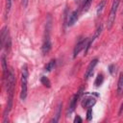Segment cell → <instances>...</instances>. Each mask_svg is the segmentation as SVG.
Returning a JSON list of instances; mask_svg holds the SVG:
<instances>
[{
  "label": "cell",
  "mask_w": 123,
  "mask_h": 123,
  "mask_svg": "<svg viewBox=\"0 0 123 123\" xmlns=\"http://www.w3.org/2000/svg\"><path fill=\"white\" fill-rule=\"evenodd\" d=\"M27 84H28V69L27 65H24L22 67L21 71V82H20V99L24 100L27 96Z\"/></svg>",
  "instance_id": "3957f363"
},
{
  "label": "cell",
  "mask_w": 123,
  "mask_h": 123,
  "mask_svg": "<svg viewBox=\"0 0 123 123\" xmlns=\"http://www.w3.org/2000/svg\"><path fill=\"white\" fill-rule=\"evenodd\" d=\"M122 111H123V102H122V104H121V106H120V110H119V114H121Z\"/></svg>",
  "instance_id": "603a6c76"
},
{
  "label": "cell",
  "mask_w": 123,
  "mask_h": 123,
  "mask_svg": "<svg viewBox=\"0 0 123 123\" xmlns=\"http://www.w3.org/2000/svg\"><path fill=\"white\" fill-rule=\"evenodd\" d=\"M51 28H52V23H51V17L48 16V19L46 21V26H45V34H44V39H43V44L41 47V51L43 55H46L50 52L52 48V42L50 38V34H51Z\"/></svg>",
  "instance_id": "6da1fadb"
},
{
  "label": "cell",
  "mask_w": 123,
  "mask_h": 123,
  "mask_svg": "<svg viewBox=\"0 0 123 123\" xmlns=\"http://www.w3.org/2000/svg\"><path fill=\"white\" fill-rule=\"evenodd\" d=\"M40 82H41V84H42L44 86H46V87H51V82H50V80H49L46 76H41Z\"/></svg>",
  "instance_id": "ac0fdd59"
},
{
  "label": "cell",
  "mask_w": 123,
  "mask_h": 123,
  "mask_svg": "<svg viewBox=\"0 0 123 123\" xmlns=\"http://www.w3.org/2000/svg\"><path fill=\"white\" fill-rule=\"evenodd\" d=\"M12 0H6L5 2V11H4V15H5V18H7L10 11H11V8H12Z\"/></svg>",
  "instance_id": "9a60e30c"
},
{
  "label": "cell",
  "mask_w": 123,
  "mask_h": 123,
  "mask_svg": "<svg viewBox=\"0 0 123 123\" xmlns=\"http://www.w3.org/2000/svg\"><path fill=\"white\" fill-rule=\"evenodd\" d=\"M10 40L11 39H10V36H9V30L5 26L2 28V31H1V46H2V48H4L6 43Z\"/></svg>",
  "instance_id": "9c48e42d"
},
{
  "label": "cell",
  "mask_w": 123,
  "mask_h": 123,
  "mask_svg": "<svg viewBox=\"0 0 123 123\" xmlns=\"http://www.w3.org/2000/svg\"><path fill=\"white\" fill-rule=\"evenodd\" d=\"M28 2H29V0H21L22 6H23L24 8H26V7H27V5H28Z\"/></svg>",
  "instance_id": "7402d4cb"
},
{
  "label": "cell",
  "mask_w": 123,
  "mask_h": 123,
  "mask_svg": "<svg viewBox=\"0 0 123 123\" xmlns=\"http://www.w3.org/2000/svg\"><path fill=\"white\" fill-rule=\"evenodd\" d=\"M119 2H120V0H113V2H112V5H111V11H110V14H109L108 20H107L108 30H111L112 25H113V22H114L115 16H116V12H117V9H118V6H119Z\"/></svg>",
  "instance_id": "277c9868"
},
{
  "label": "cell",
  "mask_w": 123,
  "mask_h": 123,
  "mask_svg": "<svg viewBox=\"0 0 123 123\" xmlns=\"http://www.w3.org/2000/svg\"><path fill=\"white\" fill-rule=\"evenodd\" d=\"M88 40H89V38H83V39H80L77 42V44L74 47V51H73V57L74 58H76L83 49L86 48L87 43H88Z\"/></svg>",
  "instance_id": "8992f818"
},
{
  "label": "cell",
  "mask_w": 123,
  "mask_h": 123,
  "mask_svg": "<svg viewBox=\"0 0 123 123\" xmlns=\"http://www.w3.org/2000/svg\"><path fill=\"white\" fill-rule=\"evenodd\" d=\"M78 15H79L78 11H73V12L69 14V16H68L67 25H68V26H72V25H74V23L78 20Z\"/></svg>",
  "instance_id": "8fae6325"
},
{
  "label": "cell",
  "mask_w": 123,
  "mask_h": 123,
  "mask_svg": "<svg viewBox=\"0 0 123 123\" xmlns=\"http://www.w3.org/2000/svg\"><path fill=\"white\" fill-rule=\"evenodd\" d=\"M14 86H15V76H14L13 70L12 68H10L9 72H8L7 79H6V88H7L8 98H12L13 97Z\"/></svg>",
  "instance_id": "7a4b0ae2"
},
{
  "label": "cell",
  "mask_w": 123,
  "mask_h": 123,
  "mask_svg": "<svg viewBox=\"0 0 123 123\" xmlns=\"http://www.w3.org/2000/svg\"><path fill=\"white\" fill-rule=\"evenodd\" d=\"M62 103H60V104L57 106L56 113H55V115H54L53 119H51V121H50V122H54V123H56V122H58V121H59L60 116H61V113H62Z\"/></svg>",
  "instance_id": "7c38bea8"
},
{
  "label": "cell",
  "mask_w": 123,
  "mask_h": 123,
  "mask_svg": "<svg viewBox=\"0 0 123 123\" xmlns=\"http://www.w3.org/2000/svg\"><path fill=\"white\" fill-rule=\"evenodd\" d=\"M82 118L79 115H76V117L74 118V123H82Z\"/></svg>",
  "instance_id": "44dd1931"
},
{
  "label": "cell",
  "mask_w": 123,
  "mask_h": 123,
  "mask_svg": "<svg viewBox=\"0 0 123 123\" xmlns=\"http://www.w3.org/2000/svg\"><path fill=\"white\" fill-rule=\"evenodd\" d=\"M97 63H98V60H97V59H94V60H92V61L89 62V64L87 65V67H86V71H85V74H84V79H85V80H87V79L92 75L93 70H94L95 66L97 65Z\"/></svg>",
  "instance_id": "52a82bcc"
},
{
  "label": "cell",
  "mask_w": 123,
  "mask_h": 123,
  "mask_svg": "<svg viewBox=\"0 0 123 123\" xmlns=\"http://www.w3.org/2000/svg\"><path fill=\"white\" fill-rule=\"evenodd\" d=\"M95 103H96V99H95L94 97H92V96H86V97L82 100L81 105H82V107H83L84 109H89V108H91L92 106H94Z\"/></svg>",
  "instance_id": "ba28073f"
},
{
  "label": "cell",
  "mask_w": 123,
  "mask_h": 123,
  "mask_svg": "<svg viewBox=\"0 0 123 123\" xmlns=\"http://www.w3.org/2000/svg\"><path fill=\"white\" fill-rule=\"evenodd\" d=\"M122 12H123V11H122Z\"/></svg>",
  "instance_id": "cb8c5ba5"
},
{
  "label": "cell",
  "mask_w": 123,
  "mask_h": 123,
  "mask_svg": "<svg viewBox=\"0 0 123 123\" xmlns=\"http://www.w3.org/2000/svg\"><path fill=\"white\" fill-rule=\"evenodd\" d=\"M105 3H106V1L103 0V1H101V2L98 4L97 9H96V12H97V14H100V12H102V10H103V8H104V6H105Z\"/></svg>",
  "instance_id": "d6986e66"
},
{
  "label": "cell",
  "mask_w": 123,
  "mask_h": 123,
  "mask_svg": "<svg viewBox=\"0 0 123 123\" xmlns=\"http://www.w3.org/2000/svg\"><path fill=\"white\" fill-rule=\"evenodd\" d=\"M83 91H84V88H83V87H81V88L77 91V93H75V94H74V96L71 98L70 103H69V107H68V109H67V111H66V116H69V114H71V113L73 112V111L75 110V108H76V104H77V101L80 99L81 95L83 94Z\"/></svg>",
  "instance_id": "5b68a950"
},
{
  "label": "cell",
  "mask_w": 123,
  "mask_h": 123,
  "mask_svg": "<svg viewBox=\"0 0 123 123\" xmlns=\"http://www.w3.org/2000/svg\"><path fill=\"white\" fill-rule=\"evenodd\" d=\"M55 64H56V61H55V60H51L50 62H48L46 63V65H45V67H44V70H45L46 72H50L52 69H54Z\"/></svg>",
  "instance_id": "2e32d148"
},
{
  "label": "cell",
  "mask_w": 123,
  "mask_h": 123,
  "mask_svg": "<svg viewBox=\"0 0 123 123\" xmlns=\"http://www.w3.org/2000/svg\"><path fill=\"white\" fill-rule=\"evenodd\" d=\"M91 3H92V0H84L82 5V12H87L91 6Z\"/></svg>",
  "instance_id": "5bb4252c"
},
{
  "label": "cell",
  "mask_w": 123,
  "mask_h": 123,
  "mask_svg": "<svg viewBox=\"0 0 123 123\" xmlns=\"http://www.w3.org/2000/svg\"><path fill=\"white\" fill-rule=\"evenodd\" d=\"M1 61H2V68H3V80L6 81L9 70H8V66H7V61H6V55L5 54H2Z\"/></svg>",
  "instance_id": "30bf717a"
},
{
  "label": "cell",
  "mask_w": 123,
  "mask_h": 123,
  "mask_svg": "<svg viewBox=\"0 0 123 123\" xmlns=\"http://www.w3.org/2000/svg\"><path fill=\"white\" fill-rule=\"evenodd\" d=\"M92 119V110L89 108L86 111V120L87 121H90Z\"/></svg>",
  "instance_id": "ffe728a7"
},
{
  "label": "cell",
  "mask_w": 123,
  "mask_h": 123,
  "mask_svg": "<svg viewBox=\"0 0 123 123\" xmlns=\"http://www.w3.org/2000/svg\"><path fill=\"white\" fill-rule=\"evenodd\" d=\"M123 93V72L119 74V79L117 83V94L120 96Z\"/></svg>",
  "instance_id": "4fadbf2b"
},
{
  "label": "cell",
  "mask_w": 123,
  "mask_h": 123,
  "mask_svg": "<svg viewBox=\"0 0 123 123\" xmlns=\"http://www.w3.org/2000/svg\"><path fill=\"white\" fill-rule=\"evenodd\" d=\"M103 81H104V76H103V74H100V73H99V74L97 75L95 81H94V86H101L102 83H103Z\"/></svg>",
  "instance_id": "e0dca14e"
}]
</instances>
